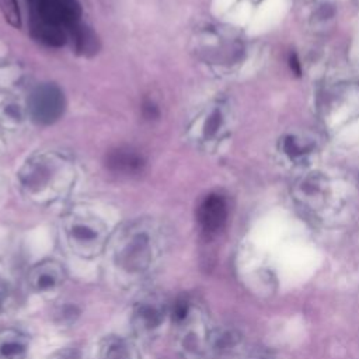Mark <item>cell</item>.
<instances>
[{
  "label": "cell",
  "mask_w": 359,
  "mask_h": 359,
  "mask_svg": "<svg viewBox=\"0 0 359 359\" xmlns=\"http://www.w3.org/2000/svg\"><path fill=\"white\" fill-rule=\"evenodd\" d=\"M160 252L161 244L153 231L144 227H133L115 244V268L128 276H142L154 266Z\"/></svg>",
  "instance_id": "cell-1"
},
{
  "label": "cell",
  "mask_w": 359,
  "mask_h": 359,
  "mask_svg": "<svg viewBox=\"0 0 359 359\" xmlns=\"http://www.w3.org/2000/svg\"><path fill=\"white\" fill-rule=\"evenodd\" d=\"M32 18L56 25L62 29L73 28L79 24L81 10L76 0H29Z\"/></svg>",
  "instance_id": "cell-2"
},
{
  "label": "cell",
  "mask_w": 359,
  "mask_h": 359,
  "mask_svg": "<svg viewBox=\"0 0 359 359\" xmlns=\"http://www.w3.org/2000/svg\"><path fill=\"white\" fill-rule=\"evenodd\" d=\"M65 100L62 91L53 84L36 87L29 97V111L34 121L52 123L63 114Z\"/></svg>",
  "instance_id": "cell-3"
},
{
  "label": "cell",
  "mask_w": 359,
  "mask_h": 359,
  "mask_svg": "<svg viewBox=\"0 0 359 359\" xmlns=\"http://www.w3.org/2000/svg\"><path fill=\"white\" fill-rule=\"evenodd\" d=\"M167 304L158 296H149L140 300L132 313L133 330L142 337H153L164 324Z\"/></svg>",
  "instance_id": "cell-4"
},
{
  "label": "cell",
  "mask_w": 359,
  "mask_h": 359,
  "mask_svg": "<svg viewBox=\"0 0 359 359\" xmlns=\"http://www.w3.org/2000/svg\"><path fill=\"white\" fill-rule=\"evenodd\" d=\"M67 238L72 248L84 258H93L104 247L105 234L101 226L87 220L72 222L67 227Z\"/></svg>",
  "instance_id": "cell-5"
},
{
  "label": "cell",
  "mask_w": 359,
  "mask_h": 359,
  "mask_svg": "<svg viewBox=\"0 0 359 359\" xmlns=\"http://www.w3.org/2000/svg\"><path fill=\"white\" fill-rule=\"evenodd\" d=\"M65 280V269L55 259H45L34 265L28 273V285L38 293L52 292Z\"/></svg>",
  "instance_id": "cell-6"
},
{
  "label": "cell",
  "mask_w": 359,
  "mask_h": 359,
  "mask_svg": "<svg viewBox=\"0 0 359 359\" xmlns=\"http://www.w3.org/2000/svg\"><path fill=\"white\" fill-rule=\"evenodd\" d=\"M227 217V206L222 196L209 195L198 210V220L203 231L216 233L220 230Z\"/></svg>",
  "instance_id": "cell-7"
},
{
  "label": "cell",
  "mask_w": 359,
  "mask_h": 359,
  "mask_svg": "<svg viewBox=\"0 0 359 359\" xmlns=\"http://www.w3.org/2000/svg\"><path fill=\"white\" fill-rule=\"evenodd\" d=\"M109 170L122 174H135L143 167V160L139 154L129 150H115L107 158Z\"/></svg>",
  "instance_id": "cell-8"
},
{
  "label": "cell",
  "mask_w": 359,
  "mask_h": 359,
  "mask_svg": "<svg viewBox=\"0 0 359 359\" xmlns=\"http://www.w3.org/2000/svg\"><path fill=\"white\" fill-rule=\"evenodd\" d=\"M27 352V339L17 332H6L0 338V359H22Z\"/></svg>",
  "instance_id": "cell-9"
},
{
  "label": "cell",
  "mask_w": 359,
  "mask_h": 359,
  "mask_svg": "<svg viewBox=\"0 0 359 359\" xmlns=\"http://www.w3.org/2000/svg\"><path fill=\"white\" fill-rule=\"evenodd\" d=\"M31 28H32V34L39 41H42L48 45L59 46L62 43H65V41H66V31L56 27V25H52V24H48V22L32 18Z\"/></svg>",
  "instance_id": "cell-10"
},
{
  "label": "cell",
  "mask_w": 359,
  "mask_h": 359,
  "mask_svg": "<svg viewBox=\"0 0 359 359\" xmlns=\"http://www.w3.org/2000/svg\"><path fill=\"white\" fill-rule=\"evenodd\" d=\"M282 147H283V151L289 156V158L303 160L314 149V144L309 139L290 135L285 137Z\"/></svg>",
  "instance_id": "cell-11"
},
{
  "label": "cell",
  "mask_w": 359,
  "mask_h": 359,
  "mask_svg": "<svg viewBox=\"0 0 359 359\" xmlns=\"http://www.w3.org/2000/svg\"><path fill=\"white\" fill-rule=\"evenodd\" d=\"M70 34H72V38L74 41L76 49L80 53L87 55V53H94L95 52L97 39H95V35L88 28H86L84 25L76 24L73 28H70Z\"/></svg>",
  "instance_id": "cell-12"
},
{
  "label": "cell",
  "mask_w": 359,
  "mask_h": 359,
  "mask_svg": "<svg viewBox=\"0 0 359 359\" xmlns=\"http://www.w3.org/2000/svg\"><path fill=\"white\" fill-rule=\"evenodd\" d=\"M101 359H133V352L125 341L111 339L102 348Z\"/></svg>",
  "instance_id": "cell-13"
},
{
  "label": "cell",
  "mask_w": 359,
  "mask_h": 359,
  "mask_svg": "<svg viewBox=\"0 0 359 359\" xmlns=\"http://www.w3.org/2000/svg\"><path fill=\"white\" fill-rule=\"evenodd\" d=\"M0 10L10 24L15 27L20 25V11L15 0H0Z\"/></svg>",
  "instance_id": "cell-14"
},
{
  "label": "cell",
  "mask_w": 359,
  "mask_h": 359,
  "mask_svg": "<svg viewBox=\"0 0 359 359\" xmlns=\"http://www.w3.org/2000/svg\"><path fill=\"white\" fill-rule=\"evenodd\" d=\"M0 307H1V294H0Z\"/></svg>",
  "instance_id": "cell-15"
}]
</instances>
